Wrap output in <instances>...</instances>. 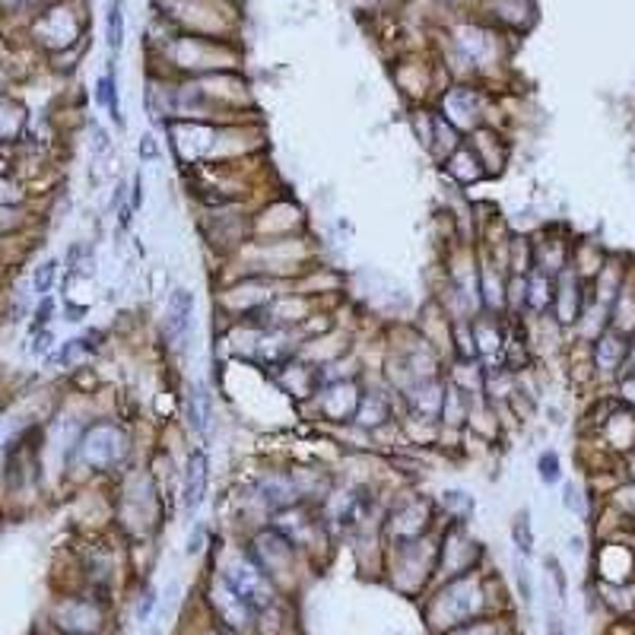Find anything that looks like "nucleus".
<instances>
[{"label":"nucleus","mask_w":635,"mask_h":635,"mask_svg":"<svg viewBox=\"0 0 635 635\" xmlns=\"http://www.w3.org/2000/svg\"><path fill=\"white\" fill-rule=\"evenodd\" d=\"M220 578L254 610V613H270L280 603V588L270 582L261 572V566L248 556V549H232V553L222 559Z\"/></svg>","instance_id":"4"},{"label":"nucleus","mask_w":635,"mask_h":635,"mask_svg":"<svg viewBox=\"0 0 635 635\" xmlns=\"http://www.w3.org/2000/svg\"><path fill=\"white\" fill-rule=\"evenodd\" d=\"M162 512V486L153 470H124L118 480V522L124 531H134L147 537L159 528Z\"/></svg>","instance_id":"3"},{"label":"nucleus","mask_w":635,"mask_h":635,"mask_svg":"<svg viewBox=\"0 0 635 635\" xmlns=\"http://www.w3.org/2000/svg\"><path fill=\"white\" fill-rule=\"evenodd\" d=\"M137 153H141L143 162H159V156H162L159 141H156L153 134H143V137H141V147H137Z\"/></svg>","instance_id":"34"},{"label":"nucleus","mask_w":635,"mask_h":635,"mask_svg":"<svg viewBox=\"0 0 635 635\" xmlns=\"http://www.w3.org/2000/svg\"><path fill=\"white\" fill-rule=\"evenodd\" d=\"M156 603H159V597H156V588H147L141 594V601H137V622H150V616H153Z\"/></svg>","instance_id":"31"},{"label":"nucleus","mask_w":635,"mask_h":635,"mask_svg":"<svg viewBox=\"0 0 635 635\" xmlns=\"http://www.w3.org/2000/svg\"><path fill=\"white\" fill-rule=\"evenodd\" d=\"M35 35H39V41H45L48 48H68L80 39V29H77L70 10L58 7V10H48V14L41 16L39 26H35Z\"/></svg>","instance_id":"16"},{"label":"nucleus","mask_w":635,"mask_h":635,"mask_svg":"<svg viewBox=\"0 0 635 635\" xmlns=\"http://www.w3.org/2000/svg\"><path fill=\"white\" fill-rule=\"evenodd\" d=\"M515 582H518V594H522L524 607H531V603H534V582H531L528 562L524 559L515 562Z\"/></svg>","instance_id":"30"},{"label":"nucleus","mask_w":635,"mask_h":635,"mask_svg":"<svg viewBox=\"0 0 635 635\" xmlns=\"http://www.w3.org/2000/svg\"><path fill=\"white\" fill-rule=\"evenodd\" d=\"M210 489V455L204 449H191L185 458V470H181V489H178V505L181 515L191 518L201 512L204 499Z\"/></svg>","instance_id":"11"},{"label":"nucleus","mask_w":635,"mask_h":635,"mask_svg":"<svg viewBox=\"0 0 635 635\" xmlns=\"http://www.w3.org/2000/svg\"><path fill=\"white\" fill-rule=\"evenodd\" d=\"M537 474H540V483H547V486H556L562 476V464H559V455L556 451H543L540 458H537Z\"/></svg>","instance_id":"29"},{"label":"nucleus","mask_w":635,"mask_h":635,"mask_svg":"<svg viewBox=\"0 0 635 635\" xmlns=\"http://www.w3.org/2000/svg\"><path fill=\"white\" fill-rule=\"evenodd\" d=\"M359 397H362L359 375H353V378H337V381H324V385H318L308 401H312V407L318 410V420L322 422H331V426H349L356 416V407H359Z\"/></svg>","instance_id":"7"},{"label":"nucleus","mask_w":635,"mask_h":635,"mask_svg":"<svg viewBox=\"0 0 635 635\" xmlns=\"http://www.w3.org/2000/svg\"><path fill=\"white\" fill-rule=\"evenodd\" d=\"M439 505V515H445L449 522H458V524H470L476 512V499L464 489H445V493L435 499Z\"/></svg>","instance_id":"20"},{"label":"nucleus","mask_w":635,"mask_h":635,"mask_svg":"<svg viewBox=\"0 0 635 635\" xmlns=\"http://www.w3.org/2000/svg\"><path fill=\"white\" fill-rule=\"evenodd\" d=\"M54 626L68 635H95L105 629V607L93 594H70L54 607Z\"/></svg>","instance_id":"8"},{"label":"nucleus","mask_w":635,"mask_h":635,"mask_svg":"<svg viewBox=\"0 0 635 635\" xmlns=\"http://www.w3.org/2000/svg\"><path fill=\"white\" fill-rule=\"evenodd\" d=\"M54 314H58V299L54 295H41V299H35L32 305V322H29V331H41V328H51Z\"/></svg>","instance_id":"27"},{"label":"nucleus","mask_w":635,"mask_h":635,"mask_svg":"<svg viewBox=\"0 0 635 635\" xmlns=\"http://www.w3.org/2000/svg\"><path fill=\"white\" fill-rule=\"evenodd\" d=\"M105 35H108V48L121 51V45H124V0H112L108 4Z\"/></svg>","instance_id":"24"},{"label":"nucleus","mask_w":635,"mask_h":635,"mask_svg":"<svg viewBox=\"0 0 635 635\" xmlns=\"http://www.w3.org/2000/svg\"><path fill=\"white\" fill-rule=\"evenodd\" d=\"M435 522H439V505H435L432 499H426V495L413 493L397 502L388 515H385L381 534H385L388 547H401V543L429 537L435 531Z\"/></svg>","instance_id":"5"},{"label":"nucleus","mask_w":635,"mask_h":635,"mask_svg":"<svg viewBox=\"0 0 635 635\" xmlns=\"http://www.w3.org/2000/svg\"><path fill=\"white\" fill-rule=\"evenodd\" d=\"M467 143L470 150L476 153V159L483 162V168H486V175H499L502 168H505L508 162V147L505 141H502L499 134H495L493 127H476L474 134H467Z\"/></svg>","instance_id":"17"},{"label":"nucleus","mask_w":635,"mask_h":635,"mask_svg":"<svg viewBox=\"0 0 635 635\" xmlns=\"http://www.w3.org/2000/svg\"><path fill=\"white\" fill-rule=\"evenodd\" d=\"M207 607H210V616H213V622L220 629H226V632L245 635L248 629H254V622H258V613H254V610L248 607V603L241 601V597L235 594V591L229 588L222 578H216V582L210 585Z\"/></svg>","instance_id":"9"},{"label":"nucleus","mask_w":635,"mask_h":635,"mask_svg":"<svg viewBox=\"0 0 635 635\" xmlns=\"http://www.w3.org/2000/svg\"><path fill=\"white\" fill-rule=\"evenodd\" d=\"M95 102H99V108H105L108 112L112 124H118V131H124V114H121V102H118V83H114L112 68L95 80Z\"/></svg>","instance_id":"22"},{"label":"nucleus","mask_w":635,"mask_h":635,"mask_svg":"<svg viewBox=\"0 0 635 635\" xmlns=\"http://www.w3.org/2000/svg\"><path fill=\"white\" fill-rule=\"evenodd\" d=\"M58 277H60V261H58V258H45V261L35 264L32 274H29V289H32L35 299H41V295H54Z\"/></svg>","instance_id":"23"},{"label":"nucleus","mask_w":635,"mask_h":635,"mask_svg":"<svg viewBox=\"0 0 635 635\" xmlns=\"http://www.w3.org/2000/svg\"><path fill=\"white\" fill-rule=\"evenodd\" d=\"M251 495L258 499V505L268 512V518L277 515V512H286V508L299 505V502H305L293 480V470H277V467L264 470V474L251 483Z\"/></svg>","instance_id":"12"},{"label":"nucleus","mask_w":635,"mask_h":635,"mask_svg":"<svg viewBox=\"0 0 635 635\" xmlns=\"http://www.w3.org/2000/svg\"><path fill=\"white\" fill-rule=\"evenodd\" d=\"M185 422L195 435H207L213 422V395L204 381H191L185 391Z\"/></svg>","instance_id":"15"},{"label":"nucleus","mask_w":635,"mask_h":635,"mask_svg":"<svg viewBox=\"0 0 635 635\" xmlns=\"http://www.w3.org/2000/svg\"><path fill=\"white\" fill-rule=\"evenodd\" d=\"M458 48H461V54L467 58L470 68H483L489 60V54H493V39H489L483 29H464V32L458 35Z\"/></svg>","instance_id":"21"},{"label":"nucleus","mask_w":635,"mask_h":635,"mask_svg":"<svg viewBox=\"0 0 635 635\" xmlns=\"http://www.w3.org/2000/svg\"><path fill=\"white\" fill-rule=\"evenodd\" d=\"M483 559V547L476 537H470L467 524L445 522L439 534V562H435V578L445 582V578L464 576V572H474Z\"/></svg>","instance_id":"6"},{"label":"nucleus","mask_w":635,"mask_h":635,"mask_svg":"<svg viewBox=\"0 0 635 635\" xmlns=\"http://www.w3.org/2000/svg\"><path fill=\"white\" fill-rule=\"evenodd\" d=\"M629 340H632V337L616 328L601 331V334L591 340V356H594L597 375H603V378H620V368L629 353Z\"/></svg>","instance_id":"14"},{"label":"nucleus","mask_w":635,"mask_h":635,"mask_svg":"<svg viewBox=\"0 0 635 635\" xmlns=\"http://www.w3.org/2000/svg\"><path fill=\"white\" fill-rule=\"evenodd\" d=\"M439 114L461 134H474L476 127L486 124V99L476 86H451L441 95Z\"/></svg>","instance_id":"10"},{"label":"nucleus","mask_w":635,"mask_h":635,"mask_svg":"<svg viewBox=\"0 0 635 635\" xmlns=\"http://www.w3.org/2000/svg\"><path fill=\"white\" fill-rule=\"evenodd\" d=\"M512 540H515L518 553L531 556V549H534V531H531V512L528 508L518 512L515 522H512Z\"/></svg>","instance_id":"26"},{"label":"nucleus","mask_w":635,"mask_h":635,"mask_svg":"<svg viewBox=\"0 0 635 635\" xmlns=\"http://www.w3.org/2000/svg\"><path fill=\"white\" fill-rule=\"evenodd\" d=\"M441 166L449 168V175H451V178H455L461 187H470V185H476V181L489 178L486 168H483V162L476 159V153L470 150L467 141H464L461 147H458L455 153L449 156V159L441 162Z\"/></svg>","instance_id":"19"},{"label":"nucleus","mask_w":635,"mask_h":635,"mask_svg":"<svg viewBox=\"0 0 635 635\" xmlns=\"http://www.w3.org/2000/svg\"><path fill=\"white\" fill-rule=\"evenodd\" d=\"M134 455V439H131V429L121 420H89L86 429L77 439V449L70 455L68 476H74L77 470H83L86 476H105L118 474Z\"/></svg>","instance_id":"2"},{"label":"nucleus","mask_w":635,"mask_h":635,"mask_svg":"<svg viewBox=\"0 0 635 635\" xmlns=\"http://www.w3.org/2000/svg\"><path fill=\"white\" fill-rule=\"evenodd\" d=\"M4 241H7V239H4V235H0V245H4Z\"/></svg>","instance_id":"36"},{"label":"nucleus","mask_w":635,"mask_h":635,"mask_svg":"<svg viewBox=\"0 0 635 635\" xmlns=\"http://www.w3.org/2000/svg\"><path fill=\"white\" fill-rule=\"evenodd\" d=\"M566 508L568 512H578V515H585V505H582V493H578L576 483H566Z\"/></svg>","instance_id":"35"},{"label":"nucleus","mask_w":635,"mask_h":635,"mask_svg":"<svg viewBox=\"0 0 635 635\" xmlns=\"http://www.w3.org/2000/svg\"><path fill=\"white\" fill-rule=\"evenodd\" d=\"M26 353L32 359H48L54 353V331L51 328H41V331H29V347Z\"/></svg>","instance_id":"28"},{"label":"nucleus","mask_w":635,"mask_h":635,"mask_svg":"<svg viewBox=\"0 0 635 635\" xmlns=\"http://www.w3.org/2000/svg\"><path fill=\"white\" fill-rule=\"evenodd\" d=\"M445 635H512V626L502 620H486V616H480V620H474V622L449 629Z\"/></svg>","instance_id":"25"},{"label":"nucleus","mask_w":635,"mask_h":635,"mask_svg":"<svg viewBox=\"0 0 635 635\" xmlns=\"http://www.w3.org/2000/svg\"><path fill=\"white\" fill-rule=\"evenodd\" d=\"M195 312H197V295L195 289L175 286L162 308V331H166L168 347L185 349L187 337L195 331Z\"/></svg>","instance_id":"13"},{"label":"nucleus","mask_w":635,"mask_h":635,"mask_svg":"<svg viewBox=\"0 0 635 635\" xmlns=\"http://www.w3.org/2000/svg\"><path fill=\"white\" fill-rule=\"evenodd\" d=\"M204 547H207V524L195 522V528H191V534H187L185 553H187V556H195V553H201Z\"/></svg>","instance_id":"32"},{"label":"nucleus","mask_w":635,"mask_h":635,"mask_svg":"<svg viewBox=\"0 0 635 635\" xmlns=\"http://www.w3.org/2000/svg\"><path fill=\"white\" fill-rule=\"evenodd\" d=\"M141 207H143V175L137 172L134 178H131V187H127V210L137 213Z\"/></svg>","instance_id":"33"},{"label":"nucleus","mask_w":635,"mask_h":635,"mask_svg":"<svg viewBox=\"0 0 635 635\" xmlns=\"http://www.w3.org/2000/svg\"><path fill=\"white\" fill-rule=\"evenodd\" d=\"M26 127H29L26 105L16 99H7V95H0V147L4 150L20 147V143L26 141Z\"/></svg>","instance_id":"18"},{"label":"nucleus","mask_w":635,"mask_h":635,"mask_svg":"<svg viewBox=\"0 0 635 635\" xmlns=\"http://www.w3.org/2000/svg\"><path fill=\"white\" fill-rule=\"evenodd\" d=\"M489 578L480 576V568L464 576L439 582V591L426 601V626L432 635H445L464 622H474L486 616L489 607Z\"/></svg>","instance_id":"1"}]
</instances>
